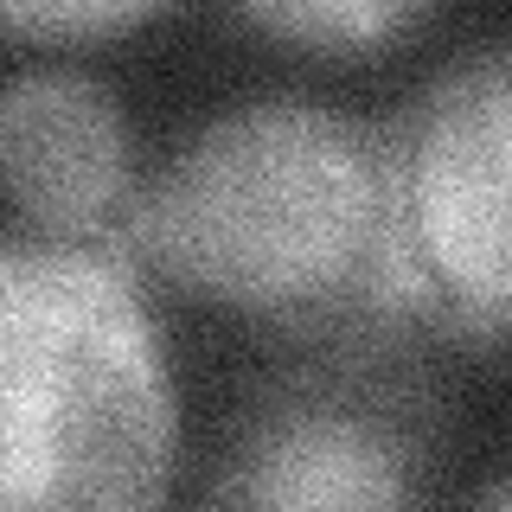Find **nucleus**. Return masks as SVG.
Wrapping results in <instances>:
<instances>
[{"mask_svg": "<svg viewBox=\"0 0 512 512\" xmlns=\"http://www.w3.org/2000/svg\"><path fill=\"white\" fill-rule=\"evenodd\" d=\"M404 320L512 333V45L448 64L384 128Z\"/></svg>", "mask_w": 512, "mask_h": 512, "instance_id": "nucleus-3", "label": "nucleus"}, {"mask_svg": "<svg viewBox=\"0 0 512 512\" xmlns=\"http://www.w3.org/2000/svg\"><path fill=\"white\" fill-rule=\"evenodd\" d=\"M212 500L276 512H384L410 500V448L372 410L295 404L250 429Z\"/></svg>", "mask_w": 512, "mask_h": 512, "instance_id": "nucleus-5", "label": "nucleus"}, {"mask_svg": "<svg viewBox=\"0 0 512 512\" xmlns=\"http://www.w3.org/2000/svg\"><path fill=\"white\" fill-rule=\"evenodd\" d=\"M480 506H512V474H506V480H493V487L480 493Z\"/></svg>", "mask_w": 512, "mask_h": 512, "instance_id": "nucleus-8", "label": "nucleus"}, {"mask_svg": "<svg viewBox=\"0 0 512 512\" xmlns=\"http://www.w3.org/2000/svg\"><path fill=\"white\" fill-rule=\"evenodd\" d=\"M135 263L263 320H404L391 148L340 109L269 96L205 122L122 218Z\"/></svg>", "mask_w": 512, "mask_h": 512, "instance_id": "nucleus-1", "label": "nucleus"}, {"mask_svg": "<svg viewBox=\"0 0 512 512\" xmlns=\"http://www.w3.org/2000/svg\"><path fill=\"white\" fill-rule=\"evenodd\" d=\"M0 192L32 231L122 237L135 199L122 103L84 71H20L0 84Z\"/></svg>", "mask_w": 512, "mask_h": 512, "instance_id": "nucleus-4", "label": "nucleus"}, {"mask_svg": "<svg viewBox=\"0 0 512 512\" xmlns=\"http://www.w3.org/2000/svg\"><path fill=\"white\" fill-rule=\"evenodd\" d=\"M180 404L122 237H0V512L167 500Z\"/></svg>", "mask_w": 512, "mask_h": 512, "instance_id": "nucleus-2", "label": "nucleus"}, {"mask_svg": "<svg viewBox=\"0 0 512 512\" xmlns=\"http://www.w3.org/2000/svg\"><path fill=\"white\" fill-rule=\"evenodd\" d=\"M167 0H0V32L32 45H90L154 20Z\"/></svg>", "mask_w": 512, "mask_h": 512, "instance_id": "nucleus-7", "label": "nucleus"}, {"mask_svg": "<svg viewBox=\"0 0 512 512\" xmlns=\"http://www.w3.org/2000/svg\"><path fill=\"white\" fill-rule=\"evenodd\" d=\"M231 7L282 45H301L320 58H365L404 39L436 0H231Z\"/></svg>", "mask_w": 512, "mask_h": 512, "instance_id": "nucleus-6", "label": "nucleus"}]
</instances>
